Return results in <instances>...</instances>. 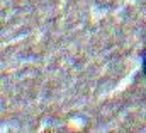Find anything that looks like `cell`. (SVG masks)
<instances>
[{
	"mask_svg": "<svg viewBox=\"0 0 146 133\" xmlns=\"http://www.w3.org/2000/svg\"><path fill=\"white\" fill-rule=\"evenodd\" d=\"M143 73L146 77V55H143Z\"/></svg>",
	"mask_w": 146,
	"mask_h": 133,
	"instance_id": "obj_1",
	"label": "cell"
}]
</instances>
